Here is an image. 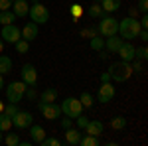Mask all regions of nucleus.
I'll list each match as a JSON object with an SVG mask.
<instances>
[{
  "label": "nucleus",
  "instance_id": "nucleus-29",
  "mask_svg": "<svg viewBox=\"0 0 148 146\" xmlns=\"http://www.w3.org/2000/svg\"><path fill=\"white\" fill-rule=\"evenodd\" d=\"M83 6H81V4H71V6H69V14H71V16H73V20H79L81 16H83Z\"/></svg>",
  "mask_w": 148,
  "mask_h": 146
},
{
  "label": "nucleus",
  "instance_id": "nucleus-24",
  "mask_svg": "<svg viewBox=\"0 0 148 146\" xmlns=\"http://www.w3.org/2000/svg\"><path fill=\"white\" fill-rule=\"evenodd\" d=\"M79 144H81V146H99V144H101V142H99V136H93V134H85V136H81Z\"/></svg>",
  "mask_w": 148,
  "mask_h": 146
},
{
  "label": "nucleus",
  "instance_id": "nucleus-2",
  "mask_svg": "<svg viewBox=\"0 0 148 146\" xmlns=\"http://www.w3.org/2000/svg\"><path fill=\"white\" fill-rule=\"evenodd\" d=\"M134 71H132V65H130V61H119V63H113L111 69H109V75L113 79L114 83H123L126 79H130Z\"/></svg>",
  "mask_w": 148,
  "mask_h": 146
},
{
  "label": "nucleus",
  "instance_id": "nucleus-35",
  "mask_svg": "<svg viewBox=\"0 0 148 146\" xmlns=\"http://www.w3.org/2000/svg\"><path fill=\"white\" fill-rule=\"evenodd\" d=\"M61 142L57 140V138H44L42 140V146H59Z\"/></svg>",
  "mask_w": 148,
  "mask_h": 146
},
{
  "label": "nucleus",
  "instance_id": "nucleus-20",
  "mask_svg": "<svg viewBox=\"0 0 148 146\" xmlns=\"http://www.w3.org/2000/svg\"><path fill=\"white\" fill-rule=\"evenodd\" d=\"M121 0H101V8L103 12H116L121 8Z\"/></svg>",
  "mask_w": 148,
  "mask_h": 146
},
{
  "label": "nucleus",
  "instance_id": "nucleus-11",
  "mask_svg": "<svg viewBox=\"0 0 148 146\" xmlns=\"http://www.w3.org/2000/svg\"><path fill=\"white\" fill-rule=\"evenodd\" d=\"M114 99V85H111V81H105L101 87H99V93H97V101L99 103H109Z\"/></svg>",
  "mask_w": 148,
  "mask_h": 146
},
{
  "label": "nucleus",
  "instance_id": "nucleus-46",
  "mask_svg": "<svg viewBox=\"0 0 148 146\" xmlns=\"http://www.w3.org/2000/svg\"><path fill=\"white\" fill-rule=\"evenodd\" d=\"M2 111H4V103L0 101V112H2Z\"/></svg>",
  "mask_w": 148,
  "mask_h": 146
},
{
  "label": "nucleus",
  "instance_id": "nucleus-36",
  "mask_svg": "<svg viewBox=\"0 0 148 146\" xmlns=\"http://www.w3.org/2000/svg\"><path fill=\"white\" fill-rule=\"evenodd\" d=\"M24 95H26V97H28L30 101H36V99H38V93H36V89H34V87L26 89V93H24Z\"/></svg>",
  "mask_w": 148,
  "mask_h": 146
},
{
  "label": "nucleus",
  "instance_id": "nucleus-5",
  "mask_svg": "<svg viewBox=\"0 0 148 146\" xmlns=\"http://www.w3.org/2000/svg\"><path fill=\"white\" fill-rule=\"evenodd\" d=\"M28 16L32 18V22H36L38 26L42 24H47L49 22V10H47V6H44L42 2H34V6H30V10H28Z\"/></svg>",
  "mask_w": 148,
  "mask_h": 146
},
{
  "label": "nucleus",
  "instance_id": "nucleus-39",
  "mask_svg": "<svg viewBox=\"0 0 148 146\" xmlns=\"http://www.w3.org/2000/svg\"><path fill=\"white\" fill-rule=\"evenodd\" d=\"M71 124H73V119H69V117H65V119L61 121V128L65 130V128H69V126H71Z\"/></svg>",
  "mask_w": 148,
  "mask_h": 146
},
{
  "label": "nucleus",
  "instance_id": "nucleus-25",
  "mask_svg": "<svg viewBox=\"0 0 148 146\" xmlns=\"http://www.w3.org/2000/svg\"><path fill=\"white\" fill-rule=\"evenodd\" d=\"M10 128H12V119L8 114L0 112V132H8Z\"/></svg>",
  "mask_w": 148,
  "mask_h": 146
},
{
  "label": "nucleus",
  "instance_id": "nucleus-21",
  "mask_svg": "<svg viewBox=\"0 0 148 146\" xmlns=\"http://www.w3.org/2000/svg\"><path fill=\"white\" fill-rule=\"evenodd\" d=\"M89 47H91L93 51H103L105 49V38L103 36H93L91 40H89Z\"/></svg>",
  "mask_w": 148,
  "mask_h": 146
},
{
  "label": "nucleus",
  "instance_id": "nucleus-1",
  "mask_svg": "<svg viewBox=\"0 0 148 146\" xmlns=\"http://www.w3.org/2000/svg\"><path fill=\"white\" fill-rule=\"evenodd\" d=\"M140 30H142L140 28V22H138L136 18H132V16H128L125 20H119V36L123 40H126V42L138 38V32Z\"/></svg>",
  "mask_w": 148,
  "mask_h": 146
},
{
  "label": "nucleus",
  "instance_id": "nucleus-3",
  "mask_svg": "<svg viewBox=\"0 0 148 146\" xmlns=\"http://www.w3.org/2000/svg\"><path fill=\"white\" fill-rule=\"evenodd\" d=\"M97 32H99V36H103V38L119 34V20L113 18V16H103V18H99Z\"/></svg>",
  "mask_w": 148,
  "mask_h": 146
},
{
  "label": "nucleus",
  "instance_id": "nucleus-8",
  "mask_svg": "<svg viewBox=\"0 0 148 146\" xmlns=\"http://www.w3.org/2000/svg\"><path fill=\"white\" fill-rule=\"evenodd\" d=\"M32 123H34V114L28 112V111H18L12 117V126H16V128H20V130L28 128Z\"/></svg>",
  "mask_w": 148,
  "mask_h": 146
},
{
  "label": "nucleus",
  "instance_id": "nucleus-42",
  "mask_svg": "<svg viewBox=\"0 0 148 146\" xmlns=\"http://www.w3.org/2000/svg\"><path fill=\"white\" fill-rule=\"evenodd\" d=\"M101 81H103V83H105V81H111V75H109V71L101 73Z\"/></svg>",
  "mask_w": 148,
  "mask_h": 146
},
{
  "label": "nucleus",
  "instance_id": "nucleus-31",
  "mask_svg": "<svg viewBox=\"0 0 148 146\" xmlns=\"http://www.w3.org/2000/svg\"><path fill=\"white\" fill-rule=\"evenodd\" d=\"M79 101H81V105H83V107H89V109H91L93 103H95V99H93L91 93H87V91H85V93H83V95L79 97Z\"/></svg>",
  "mask_w": 148,
  "mask_h": 146
},
{
  "label": "nucleus",
  "instance_id": "nucleus-18",
  "mask_svg": "<svg viewBox=\"0 0 148 146\" xmlns=\"http://www.w3.org/2000/svg\"><path fill=\"white\" fill-rule=\"evenodd\" d=\"M83 130H85V134L101 136L105 128H103V123H101V121H89V123H87V126H85Z\"/></svg>",
  "mask_w": 148,
  "mask_h": 146
},
{
  "label": "nucleus",
  "instance_id": "nucleus-40",
  "mask_svg": "<svg viewBox=\"0 0 148 146\" xmlns=\"http://www.w3.org/2000/svg\"><path fill=\"white\" fill-rule=\"evenodd\" d=\"M132 61H134V63H130V65H132V71H138V73H140V71H144L142 63H138L136 59H132Z\"/></svg>",
  "mask_w": 148,
  "mask_h": 146
},
{
  "label": "nucleus",
  "instance_id": "nucleus-9",
  "mask_svg": "<svg viewBox=\"0 0 148 146\" xmlns=\"http://www.w3.org/2000/svg\"><path fill=\"white\" fill-rule=\"evenodd\" d=\"M38 109H40V112L46 117L47 121H53V119H57V117H61V107L59 105H56V103H38Z\"/></svg>",
  "mask_w": 148,
  "mask_h": 146
},
{
  "label": "nucleus",
  "instance_id": "nucleus-10",
  "mask_svg": "<svg viewBox=\"0 0 148 146\" xmlns=\"http://www.w3.org/2000/svg\"><path fill=\"white\" fill-rule=\"evenodd\" d=\"M20 75H22V81L28 85V87H34L36 83H38V71H36V67L32 65V63H24Z\"/></svg>",
  "mask_w": 148,
  "mask_h": 146
},
{
  "label": "nucleus",
  "instance_id": "nucleus-19",
  "mask_svg": "<svg viewBox=\"0 0 148 146\" xmlns=\"http://www.w3.org/2000/svg\"><path fill=\"white\" fill-rule=\"evenodd\" d=\"M40 101H42V103H56L57 101V89H53V87L44 89V91H42V95H40Z\"/></svg>",
  "mask_w": 148,
  "mask_h": 146
},
{
  "label": "nucleus",
  "instance_id": "nucleus-47",
  "mask_svg": "<svg viewBox=\"0 0 148 146\" xmlns=\"http://www.w3.org/2000/svg\"><path fill=\"white\" fill-rule=\"evenodd\" d=\"M0 144H2V132H0Z\"/></svg>",
  "mask_w": 148,
  "mask_h": 146
},
{
  "label": "nucleus",
  "instance_id": "nucleus-12",
  "mask_svg": "<svg viewBox=\"0 0 148 146\" xmlns=\"http://www.w3.org/2000/svg\"><path fill=\"white\" fill-rule=\"evenodd\" d=\"M116 53L121 56V61H132L134 59V45L130 42H123Z\"/></svg>",
  "mask_w": 148,
  "mask_h": 146
},
{
  "label": "nucleus",
  "instance_id": "nucleus-27",
  "mask_svg": "<svg viewBox=\"0 0 148 146\" xmlns=\"http://www.w3.org/2000/svg\"><path fill=\"white\" fill-rule=\"evenodd\" d=\"M2 142H4L6 146H18L20 144V136L16 134V132H8V134L2 138Z\"/></svg>",
  "mask_w": 148,
  "mask_h": 146
},
{
  "label": "nucleus",
  "instance_id": "nucleus-14",
  "mask_svg": "<svg viewBox=\"0 0 148 146\" xmlns=\"http://www.w3.org/2000/svg\"><path fill=\"white\" fill-rule=\"evenodd\" d=\"M121 44H123V38H121L119 34L105 38V47H107V51H109V53H116V51H119V47H121Z\"/></svg>",
  "mask_w": 148,
  "mask_h": 146
},
{
  "label": "nucleus",
  "instance_id": "nucleus-37",
  "mask_svg": "<svg viewBox=\"0 0 148 146\" xmlns=\"http://www.w3.org/2000/svg\"><path fill=\"white\" fill-rule=\"evenodd\" d=\"M138 12H142V14H146L148 12V0H138Z\"/></svg>",
  "mask_w": 148,
  "mask_h": 146
},
{
  "label": "nucleus",
  "instance_id": "nucleus-17",
  "mask_svg": "<svg viewBox=\"0 0 148 146\" xmlns=\"http://www.w3.org/2000/svg\"><path fill=\"white\" fill-rule=\"evenodd\" d=\"M79 140H81V130L79 128H73V126L65 128V142H67L69 146L79 144Z\"/></svg>",
  "mask_w": 148,
  "mask_h": 146
},
{
  "label": "nucleus",
  "instance_id": "nucleus-22",
  "mask_svg": "<svg viewBox=\"0 0 148 146\" xmlns=\"http://www.w3.org/2000/svg\"><path fill=\"white\" fill-rule=\"evenodd\" d=\"M12 71V59L8 56H0V75H6Z\"/></svg>",
  "mask_w": 148,
  "mask_h": 146
},
{
  "label": "nucleus",
  "instance_id": "nucleus-6",
  "mask_svg": "<svg viewBox=\"0 0 148 146\" xmlns=\"http://www.w3.org/2000/svg\"><path fill=\"white\" fill-rule=\"evenodd\" d=\"M26 83L24 81H14V83H10L8 87H6V97H8V101L10 103H18L24 99V93H26Z\"/></svg>",
  "mask_w": 148,
  "mask_h": 146
},
{
  "label": "nucleus",
  "instance_id": "nucleus-43",
  "mask_svg": "<svg viewBox=\"0 0 148 146\" xmlns=\"http://www.w3.org/2000/svg\"><path fill=\"white\" fill-rule=\"evenodd\" d=\"M136 14H138V8H130V16H132V18H134Z\"/></svg>",
  "mask_w": 148,
  "mask_h": 146
},
{
  "label": "nucleus",
  "instance_id": "nucleus-41",
  "mask_svg": "<svg viewBox=\"0 0 148 146\" xmlns=\"http://www.w3.org/2000/svg\"><path fill=\"white\" fill-rule=\"evenodd\" d=\"M138 22H140V28H148V16H146V14H142V18H140Z\"/></svg>",
  "mask_w": 148,
  "mask_h": 146
},
{
  "label": "nucleus",
  "instance_id": "nucleus-28",
  "mask_svg": "<svg viewBox=\"0 0 148 146\" xmlns=\"http://www.w3.org/2000/svg\"><path fill=\"white\" fill-rule=\"evenodd\" d=\"M111 126H113V130H123V128L126 126V119L125 117H113Z\"/></svg>",
  "mask_w": 148,
  "mask_h": 146
},
{
  "label": "nucleus",
  "instance_id": "nucleus-4",
  "mask_svg": "<svg viewBox=\"0 0 148 146\" xmlns=\"http://www.w3.org/2000/svg\"><path fill=\"white\" fill-rule=\"evenodd\" d=\"M59 107H61V114H65L69 119H77L79 114H83V105L75 97H67L65 101H61Z\"/></svg>",
  "mask_w": 148,
  "mask_h": 146
},
{
  "label": "nucleus",
  "instance_id": "nucleus-26",
  "mask_svg": "<svg viewBox=\"0 0 148 146\" xmlns=\"http://www.w3.org/2000/svg\"><path fill=\"white\" fill-rule=\"evenodd\" d=\"M89 16L95 18V20H99V18L105 16V12H103V8H101V4H99V2H95V4L89 6Z\"/></svg>",
  "mask_w": 148,
  "mask_h": 146
},
{
  "label": "nucleus",
  "instance_id": "nucleus-32",
  "mask_svg": "<svg viewBox=\"0 0 148 146\" xmlns=\"http://www.w3.org/2000/svg\"><path fill=\"white\" fill-rule=\"evenodd\" d=\"M148 57V49L146 47H144V45H142V47H134V59H142V61H144V59H146Z\"/></svg>",
  "mask_w": 148,
  "mask_h": 146
},
{
  "label": "nucleus",
  "instance_id": "nucleus-7",
  "mask_svg": "<svg viewBox=\"0 0 148 146\" xmlns=\"http://www.w3.org/2000/svg\"><path fill=\"white\" fill-rule=\"evenodd\" d=\"M0 38L6 42V44H16L20 38H22V32L16 24H6L2 26V32H0Z\"/></svg>",
  "mask_w": 148,
  "mask_h": 146
},
{
  "label": "nucleus",
  "instance_id": "nucleus-45",
  "mask_svg": "<svg viewBox=\"0 0 148 146\" xmlns=\"http://www.w3.org/2000/svg\"><path fill=\"white\" fill-rule=\"evenodd\" d=\"M2 49H4V40L0 38V53H2Z\"/></svg>",
  "mask_w": 148,
  "mask_h": 146
},
{
  "label": "nucleus",
  "instance_id": "nucleus-34",
  "mask_svg": "<svg viewBox=\"0 0 148 146\" xmlns=\"http://www.w3.org/2000/svg\"><path fill=\"white\" fill-rule=\"evenodd\" d=\"M75 121H77V128H79V130H83V128L87 126V123H89V119H87V117H83V114H79Z\"/></svg>",
  "mask_w": 148,
  "mask_h": 146
},
{
  "label": "nucleus",
  "instance_id": "nucleus-16",
  "mask_svg": "<svg viewBox=\"0 0 148 146\" xmlns=\"http://www.w3.org/2000/svg\"><path fill=\"white\" fill-rule=\"evenodd\" d=\"M28 10H30L28 0H14L12 2V12L16 14V18H26Z\"/></svg>",
  "mask_w": 148,
  "mask_h": 146
},
{
  "label": "nucleus",
  "instance_id": "nucleus-38",
  "mask_svg": "<svg viewBox=\"0 0 148 146\" xmlns=\"http://www.w3.org/2000/svg\"><path fill=\"white\" fill-rule=\"evenodd\" d=\"M12 2H14V0H0V12L2 10H10Z\"/></svg>",
  "mask_w": 148,
  "mask_h": 146
},
{
  "label": "nucleus",
  "instance_id": "nucleus-23",
  "mask_svg": "<svg viewBox=\"0 0 148 146\" xmlns=\"http://www.w3.org/2000/svg\"><path fill=\"white\" fill-rule=\"evenodd\" d=\"M16 22V14L12 10H2L0 12V24L6 26V24H14Z\"/></svg>",
  "mask_w": 148,
  "mask_h": 146
},
{
  "label": "nucleus",
  "instance_id": "nucleus-13",
  "mask_svg": "<svg viewBox=\"0 0 148 146\" xmlns=\"http://www.w3.org/2000/svg\"><path fill=\"white\" fill-rule=\"evenodd\" d=\"M30 128V138H32V142H36V144H42V140L46 138V128L44 126H40V124H30L28 126Z\"/></svg>",
  "mask_w": 148,
  "mask_h": 146
},
{
  "label": "nucleus",
  "instance_id": "nucleus-30",
  "mask_svg": "<svg viewBox=\"0 0 148 146\" xmlns=\"http://www.w3.org/2000/svg\"><path fill=\"white\" fill-rule=\"evenodd\" d=\"M14 45H16V51H18V53H28V49H30V42H26V40H22V38H20Z\"/></svg>",
  "mask_w": 148,
  "mask_h": 146
},
{
  "label": "nucleus",
  "instance_id": "nucleus-15",
  "mask_svg": "<svg viewBox=\"0 0 148 146\" xmlns=\"http://www.w3.org/2000/svg\"><path fill=\"white\" fill-rule=\"evenodd\" d=\"M20 32H22V40L32 42V40H36V38H38V24H36V22H28L22 30H20Z\"/></svg>",
  "mask_w": 148,
  "mask_h": 146
},
{
  "label": "nucleus",
  "instance_id": "nucleus-44",
  "mask_svg": "<svg viewBox=\"0 0 148 146\" xmlns=\"http://www.w3.org/2000/svg\"><path fill=\"white\" fill-rule=\"evenodd\" d=\"M2 87H4V75H0V91H2Z\"/></svg>",
  "mask_w": 148,
  "mask_h": 146
},
{
  "label": "nucleus",
  "instance_id": "nucleus-33",
  "mask_svg": "<svg viewBox=\"0 0 148 146\" xmlns=\"http://www.w3.org/2000/svg\"><path fill=\"white\" fill-rule=\"evenodd\" d=\"M4 114H8V117H14V114H16V112H18V107H16V103H10V105H8V107H4Z\"/></svg>",
  "mask_w": 148,
  "mask_h": 146
}]
</instances>
